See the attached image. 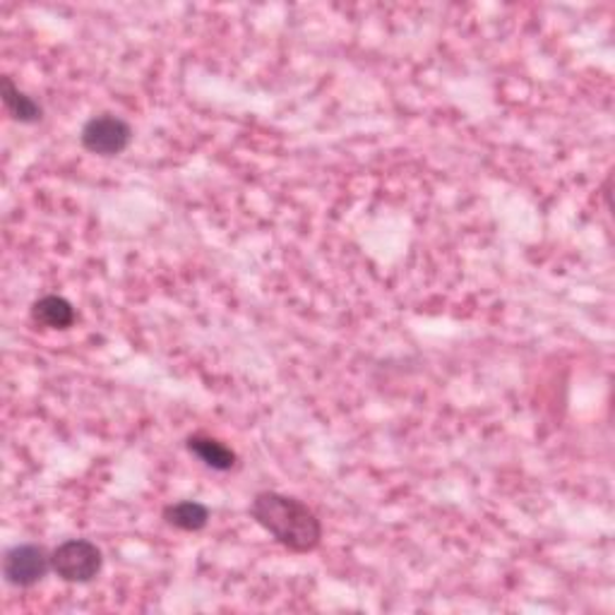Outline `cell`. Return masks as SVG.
Here are the masks:
<instances>
[{
	"label": "cell",
	"mask_w": 615,
	"mask_h": 615,
	"mask_svg": "<svg viewBox=\"0 0 615 615\" xmlns=\"http://www.w3.org/2000/svg\"><path fill=\"white\" fill-rule=\"evenodd\" d=\"M53 573L67 585H87L103 567V553L87 539H67L51 553Z\"/></svg>",
	"instance_id": "cell-2"
},
{
	"label": "cell",
	"mask_w": 615,
	"mask_h": 615,
	"mask_svg": "<svg viewBox=\"0 0 615 615\" xmlns=\"http://www.w3.org/2000/svg\"><path fill=\"white\" fill-rule=\"evenodd\" d=\"M161 517H164L167 525L173 527V529L200 531V529L207 527V521H210V509H207L202 503L181 501V503L167 505Z\"/></svg>",
	"instance_id": "cell-7"
},
{
	"label": "cell",
	"mask_w": 615,
	"mask_h": 615,
	"mask_svg": "<svg viewBox=\"0 0 615 615\" xmlns=\"http://www.w3.org/2000/svg\"><path fill=\"white\" fill-rule=\"evenodd\" d=\"M79 143L91 155L119 157L133 143V127L113 113H99L89 119L79 133Z\"/></svg>",
	"instance_id": "cell-3"
},
{
	"label": "cell",
	"mask_w": 615,
	"mask_h": 615,
	"mask_svg": "<svg viewBox=\"0 0 615 615\" xmlns=\"http://www.w3.org/2000/svg\"><path fill=\"white\" fill-rule=\"evenodd\" d=\"M53 570L51 553L37 543H22L10 549L3 558V577L8 585L29 589Z\"/></svg>",
	"instance_id": "cell-4"
},
{
	"label": "cell",
	"mask_w": 615,
	"mask_h": 615,
	"mask_svg": "<svg viewBox=\"0 0 615 615\" xmlns=\"http://www.w3.org/2000/svg\"><path fill=\"white\" fill-rule=\"evenodd\" d=\"M0 89H3V103H5V111L10 113V119H15L20 123H37V121H41L44 109L32 97H27L25 91H20L13 85V79L3 77V83H0Z\"/></svg>",
	"instance_id": "cell-8"
},
{
	"label": "cell",
	"mask_w": 615,
	"mask_h": 615,
	"mask_svg": "<svg viewBox=\"0 0 615 615\" xmlns=\"http://www.w3.org/2000/svg\"><path fill=\"white\" fill-rule=\"evenodd\" d=\"M250 515L270 531L276 543L294 553L316 551L322 539V525L312 509L292 495L262 491L253 497Z\"/></svg>",
	"instance_id": "cell-1"
},
{
	"label": "cell",
	"mask_w": 615,
	"mask_h": 615,
	"mask_svg": "<svg viewBox=\"0 0 615 615\" xmlns=\"http://www.w3.org/2000/svg\"><path fill=\"white\" fill-rule=\"evenodd\" d=\"M190 455H195L202 464H207L210 469L217 471H231L236 467V452L229 445H224L222 440L210 438V435H190L188 443Z\"/></svg>",
	"instance_id": "cell-6"
},
{
	"label": "cell",
	"mask_w": 615,
	"mask_h": 615,
	"mask_svg": "<svg viewBox=\"0 0 615 615\" xmlns=\"http://www.w3.org/2000/svg\"><path fill=\"white\" fill-rule=\"evenodd\" d=\"M75 308L71 300H65L63 296H41L39 300H34L32 304V320L41 324V328H49V330H67L73 328L75 322Z\"/></svg>",
	"instance_id": "cell-5"
}]
</instances>
